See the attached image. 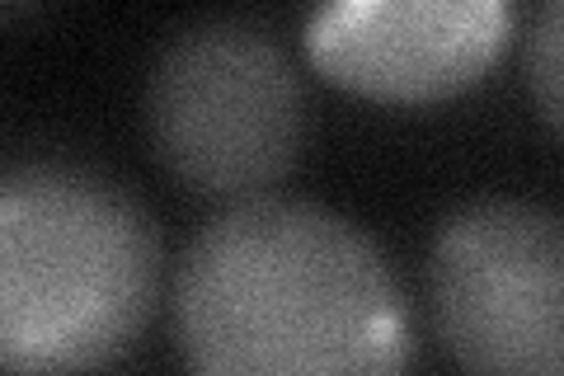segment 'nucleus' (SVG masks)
<instances>
[{
    "label": "nucleus",
    "mask_w": 564,
    "mask_h": 376,
    "mask_svg": "<svg viewBox=\"0 0 564 376\" xmlns=\"http://www.w3.org/2000/svg\"><path fill=\"white\" fill-rule=\"evenodd\" d=\"M161 236L128 189L76 165L0 174V367L90 372L151 320Z\"/></svg>",
    "instance_id": "nucleus-2"
},
{
    "label": "nucleus",
    "mask_w": 564,
    "mask_h": 376,
    "mask_svg": "<svg viewBox=\"0 0 564 376\" xmlns=\"http://www.w3.org/2000/svg\"><path fill=\"white\" fill-rule=\"evenodd\" d=\"M433 325L470 372L560 376L564 226L555 212L489 198L437 230L429 264Z\"/></svg>",
    "instance_id": "nucleus-4"
},
{
    "label": "nucleus",
    "mask_w": 564,
    "mask_h": 376,
    "mask_svg": "<svg viewBox=\"0 0 564 376\" xmlns=\"http://www.w3.org/2000/svg\"><path fill=\"white\" fill-rule=\"evenodd\" d=\"M0 6H10V0H0Z\"/></svg>",
    "instance_id": "nucleus-7"
},
{
    "label": "nucleus",
    "mask_w": 564,
    "mask_h": 376,
    "mask_svg": "<svg viewBox=\"0 0 564 376\" xmlns=\"http://www.w3.org/2000/svg\"><path fill=\"white\" fill-rule=\"evenodd\" d=\"M174 339L207 376H395L410 311L381 249L325 207L221 212L174 278Z\"/></svg>",
    "instance_id": "nucleus-1"
},
{
    "label": "nucleus",
    "mask_w": 564,
    "mask_h": 376,
    "mask_svg": "<svg viewBox=\"0 0 564 376\" xmlns=\"http://www.w3.org/2000/svg\"><path fill=\"white\" fill-rule=\"evenodd\" d=\"M147 122L155 151L184 184L245 198L296 165L306 95L269 33L217 20L188 29L155 62Z\"/></svg>",
    "instance_id": "nucleus-3"
},
{
    "label": "nucleus",
    "mask_w": 564,
    "mask_h": 376,
    "mask_svg": "<svg viewBox=\"0 0 564 376\" xmlns=\"http://www.w3.org/2000/svg\"><path fill=\"white\" fill-rule=\"evenodd\" d=\"M564 0H545L536 33H532V52H527V76H532V95L541 104V118L545 128L560 132V89H564V62H560V47H564V20H560Z\"/></svg>",
    "instance_id": "nucleus-6"
},
{
    "label": "nucleus",
    "mask_w": 564,
    "mask_h": 376,
    "mask_svg": "<svg viewBox=\"0 0 564 376\" xmlns=\"http://www.w3.org/2000/svg\"><path fill=\"white\" fill-rule=\"evenodd\" d=\"M508 0H321L306 24L311 66L372 104H443L503 57Z\"/></svg>",
    "instance_id": "nucleus-5"
}]
</instances>
